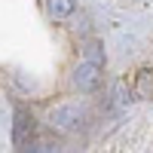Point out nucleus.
Returning <instances> with one entry per match:
<instances>
[{
    "instance_id": "7ed1b4c3",
    "label": "nucleus",
    "mask_w": 153,
    "mask_h": 153,
    "mask_svg": "<svg viewBox=\"0 0 153 153\" xmlns=\"http://www.w3.org/2000/svg\"><path fill=\"white\" fill-rule=\"evenodd\" d=\"M34 138V117L25 110H16V126H12V141H16V147H25L31 144Z\"/></svg>"
},
{
    "instance_id": "f257e3e1",
    "label": "nucleus",
    "mask_w": 153,
    "mask_h": 153,
    "mask_svg": "<svg viewBox=\"0 0 153 153\" xmlns=\"http://www.w3.org/2000/svg\"><path fill=\"white\" fill-rule=\"evenodd\" d=\"M49 123L55 129H61V132H74V129H80L86 123V110L80 104H61L55 110H49Z\"/></svg>"
},
{
    "instance_id": "20e7f679",
    "label": "nucleus",
    "mask_w": 153,
    "mask_h": 153,
    "mask_svg": "<svg viewBox=\"0 0 153 153\" xmlns=\"http://www.w3.org/2000/svg\"><path fill=\"white\" fill-rule=\"evenodd\" d=\"M74 9H76V0H49V12H52V19H68Z\"/></svg>"
},
{
    "instance_id": "f03ea898",
    "label": "nucleus",
    "mask_w": 153,
    "mask_h": 153,
    "mask_svg": "<svg viewBox=\"0 0 153 153\" xmlns=\"http://www.w3.org/2000/svg\"><path fill=\"white\" fill-rule=\"evenodd\" d=\"M98 83H101V65L98 61H83L74 71V86L80 92H92V89H98Z\"/></svg>"
}]
</instances>
